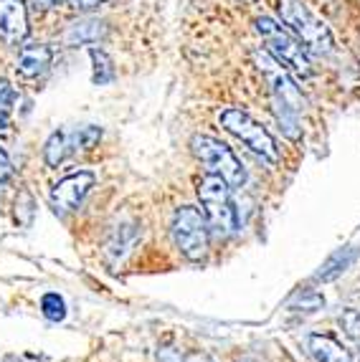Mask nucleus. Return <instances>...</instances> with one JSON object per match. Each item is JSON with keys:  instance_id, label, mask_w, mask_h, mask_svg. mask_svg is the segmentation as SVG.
Listing matches in <instances>:
<instances>
[{"instance_id": "obj_8", "label": "nucleus", "mask_w": 360, "mask_h": 362, "mask_svg": "<svg viewBox=\"0 0 360 362\" xmlns=\"http://www.w3.org/2000/svg\"><path fill=\"white\" fill-rule=\"evenodd\" d=\"M91 187H94V175L91 173H86V170L72 173V175H67L51 187V208L56 213L77 211Z\"/></svg>"}, {"instance_id": "obj_18", "label": "nucleus", "mask_w": 360, "mask_h": 362, "mask_svg": "<svg viewBox=\"0 0 360 362\" xmlns=\"http://www.w3.org/2000/svg\"><path fill=\"white\" fill-rule=\"evenodd\" d=\"M350 261H353V254H348L345 259H342V254H337L330 264H325V269L317 274V279H335L340 272H345V266H348Z\"/></svg>"}, {"instance_id": "obj_13", "label": "nucleus", "mask_w": 360, "mask_h": 362, "mask_svg": "<svg viewBox=\"0 0 360 362\" xmlns=\"http://www.w3.org/2000/svg\"><path fill=\"white\" fill-rule=\"evenodd\" d=\"M77 150L74 145V132H67V129H56L46 142V150H43V157L51 168H59L64 160H67L72 152Z\"/></svg>"}, {"instance_id": "obj_23", "label": "nucleus", "mask_w": 360, "mask_h": 362, "mask_svg": "<svg viewBox=\"0 0 360 362\" xmlns=\"http://www.w3.org/2000/svg\"><path fill=\"white\" fill-rule=\"evenodd\" d=\"M186 362H210V360L206 355H198V352H196V355H188Z\"/></svg>"}, {"instance_id": "obj_15", "label": "nucleus", "mask_w": 360, "mask_h": 362, "mask_svg": "<svg viewBox=\"0 0 360 362\" xmlns=\"http://www.w3.org/2000/svg\"><path fill=\"white\" fill-rule=\"evenodd\" d=\"M91 61H94V84H109L114 78V66L104 51L91 49Z\"/></svg>"}, {"instance_id": "obj_20", "label": "nucleus", "mask_w": 360, "mask_h": 362, "mask_svg": "<svg viewBox=\"0 0 360 362\" xmlns=\"http://www.w3.org/2000/svg\"><path fill=\"white\" fill-rule=\"evenodd\" d=\"M102 3H107V0H69V6H72L74 11H94V8H99Z\"/></svg>"}, {"instance_id": "obj_9", "label": "nucleus", "mask_w": 360, "mask_h": 362, "mask_svg": "<svg viewBox=\"0 0 360 362\" xmlns=\"http://www.w3.org/2000/svg\"><path fill=\"white\" fill-rule=\"evenodd\" d=\"M28 36V8L23 0H0V41L18 46Z\"/></svg>"}, {"instance_id": "obj_26", "label": "nucleus", "mask_w": 360, "mask_h": 362, "mask_svg": "<svg viewBox=\"0 0 360 362\" xmlns=\"http://www.w3.org/2000/svg\"><path fill=\"white\" fill-rule=\"evenodd\" d=\"M8 362H16V360H8Z\"/></svg>"}, {"instance_id": "obj_6", "label": "nucleus", "mask_w": 360, "mask_h": 362, "mask_svg": "<svg viewBox=\"0 0 360 362\" xmlns=\"http://www.w3.org/2000/svg\"><path fill=\"white\" fill-rule=\"evenodd\" d=\"M173 241L178 251L186 259L198 261L208 254V241H210V228L206 216L193 206H183L175 211L173 216Z\"/></svg>"}, {"instance_id": "obj_5", "label": "nucleus", "mask_w": 360, "mask_h": 362, "mask_svg": "<svg viewBox=\"0 0 360 362\" xmlns=\"http://www.w3.org/2000/svg\"><path fill=\"white\" fill-rule=\"evenodd\" d=\"M191 147L193 155L206 165L210 175L223 177L231 187H241L247 182V170H244V165L239 163V157L231 152L228 145L208 137V134H196L191 139Z\"/></svg>"}, {"instance_id": "obj_19", "label": "nucleus", "mask_w": 360, "mask_h": 362, "mask_svg": "<svg viewBox=\"0 0 360 362\" xmlns=\"http://www.w3.org/2000/svg\"><path fill=\"white\" fill-rule=\"evenodd\" d=\"M13 173V165H11V157H8V152L0 147V185H6V180L11 177Z\"/></svg>"}, {"instance_id": "obj_7", "label": "nucleus", "mask_w": 360, "mask_h": 362, "mask_svg": "<svg viewBox=\"0 0 360 362\" xmlns=\"http://www.w3.org/2000/svg\"><path fill=\"white\" fill-rule=\"evenodd\" d=\"M252 56H254V64H257L259 74L264 76L266 86H269L271 104H284V107L300 109L302 94H300V89H297V81L292 78V74H289L266 49H257Z\"/></svg>"}, {"instance_id": "obj_17", "label": "nucleus", "mask_w": 360, "mask_h": 362, "mask_svg": "<svg viewBox=\"0 0 360 362\" xmlns=\"http://www.w3.org/2000/svg\"><path fill=\"white\" fill-rule=\"evenodd\" d=\"M41 312H43V317H46V320L61 322L64 317H67V304H64V299H61L59 294L48 291V294L41 299Z\"/></svg>"}, {"instance_id": "obj_11", "label": "nucleus", "mask_w": 360, "mask_h": 362, "mask_svg": "<svg viewBox=\"0 0 360 362\" xmlns=\"http://www.w3.org/2000/svg\"><path fill=\"white\" fill-rule=\"evenodd\" d=\"M307 347L317 362H353V355L327 334H313L307 339Z\"/></svg>"}, {"instance_id": "obj_25", "label": "nucleus", "mask_w": 360, "mask_h": 362, "mask_svg": "<svg viewBox=\"0 0 360 362\" xmlns=\"http://www.w3.org/2000/svg\"><path fill=\"white\" fill-rule=\"evenodd\" d=\"M244 3H254V0H244Z\"/></svg>"}, {"instance_id": "obj_3", "label": "nucleus", "mask_w": 360, "mask_h": 362, "mask_svg": "<svg viewBox=\"0 0 360 362\" xmlns=\"http://www.w3.org/2000/svg\"><path fill=\"white\" fill-rule=\"evenodd\" d=\"M198 198L203 206V216L221 235L239 233V211H236L231 185L218 175H206L198 180Z\"/></svg>"}, {"instance_id": "obj_12", "label": "nucleus", "mask_w": 360, "mask_h": 362, "mask_svg": "<svg viewBox=\"0 0 360 362\" xmlns=\"http://www.w3.org/2000/svg\"><path fill=\"white\" fill-rule=\"evenodd\" d=\"M107 33L102 21L86 18V21H77L74 25H69V30L64 33V41L69 46H86V43H99Z\"/></svg>"}, {"instance_id": "obj_27", "label": "nucleus", "mask_w": 360, "mask_h": 362, "mask_svg": "<svg viewBox=\"0 0 360 362\" xmlns=\"http://www.w3.org/2000/svg\"><path fill=\"white\" fill-rule=\"evenodd\" d=\"M244 362H247V360H244Z\"/></svg>"}, {"instance_id": "obj_24", "label": "nucleus", "mask_w": 360, "mask_h": 362, "mask_svg": "<svg viewBox=\"0 0 360 362\" xmlns=\"http://www.w3.org/2000/svg\"><path fill=\"white\" fill-rule=\"evenodd\" d=\"M160 362H180V360H178V357L173 355V352H165V355L160 357Z\"/></svg>"}, {"instance_id": "obj_1", "label": "nucleus", "mask_w": 360, "mask_h": 362, "mask_svg": "<svg viewBox=\"0 0 360 362\" xmlns=\"http://www.w3.org/2000/svg\"><path fill=\"white\" fill-rule=\"evenodd\" d=\"M257 33L264 41V49L274 56L289 74H294L297 78L313 76V64H310V51L302 46V41L294 36L292 30L279 25L269 16L257 18Z\"/></svg>"}, {"instance_id": "obj_21", "label": "nucleus", "mask_w": 360, "mask_h": 362, "mask_svg": "<svg viewBox=\"0 0 360 362\" xmlns=\"http://www.w3.org/2000/svg\"><path fill=\"white\" fill-rule=\"evenodd\" d=\"M300 307H310V309H317L322 307V296L320 294H307L300 299Z\"/></svg>"}, {"instance_id": "obj_10", "label": "nucleus", "mask_w": 360, "mask_h": 362, "mask_svg": "<svg viewBox=\"0 0 360 362\" xmlns=\"http://www.w3.org/2000/svg\"><path fill=\"white\" fill-rule=\"evenodd\" d=\"M51 61H54V51L43 46V43H33V46H23L21 49L16 69H18V74L23 78H36L48 71Z\"/></svg>"}, {"instance_id": "obj_2", "label": "nucleus", "mask_w": 360, "mask_h": 362, "mask_svg": "<svg viewBox=\"0 0 360 362\" xmlns=\"http://www.w3.org/2000/svg\"><path fill=\"white\" fill-rule=\"evenodd\" d=\"M279 16L282 23L300 38L310 54H330L332 51V33L325 25L322 18H317L305 0H279Z\"/></svg>"}, {"instance_id": "obj_14", "label": "nucleus", "mask_w": 360, "mask_h": 362, "mask_svg": "<svg viewBox=\"0 0 360 362\" xmlns=\"http://www.w3.org/2000/svg\"><path fill=\"white\" fill-rule=\"evenodd\" d=\"M13 104H16V91L6 78H0V134H6L11 127Z\"/></svg>"}, {"instance_id": "obj_4", "label": "nucleus", "mask_w": 360, "mask_h": 362, "mask_svg": "<svg viewBox=\"0 0 360 362\" xmlns=\"http://www.w3.org/2000/svg\"><path fill=\"white\" fill-rule=\"evenodd\" d=\"M218 124H221L228 134H234L236 139H241V142H244L252 152H257L259 157H264V160H269V163H279V147H276V139L271 137L269 129H266L264 124H259L249 112L228 107L218 115Z\"/></svg>"}, {"instance_id": "obj_16", "label": "nucleus", "mask_w": 360, "mask_h": 362, "mask_svg": "<svg viewBox=\"0 0 360 362\" xmlns=\"http://www.w3.org/2000/svg\"><path fill=\"white\" fill-rule=\"evenodd\" d=\"M99 139H102V127H96V124H84V127L74 129L77 150H94L99 145Z\"/></svg>"}, {"instance_id": "obj_22", "label": "nucleus", "mask_w": 360, "mask_h": 362, "mask_svg": "<svg viewBox=\"0 0 360 362\" xmlns=\"http://www.w3.org/2000/svg\"><path fill=\"white\" fill-rule=\"evenodd\" d=\"M61 0H33V8H38V11H51V8L59 6Z\"/></svg>"}]
</instances>
